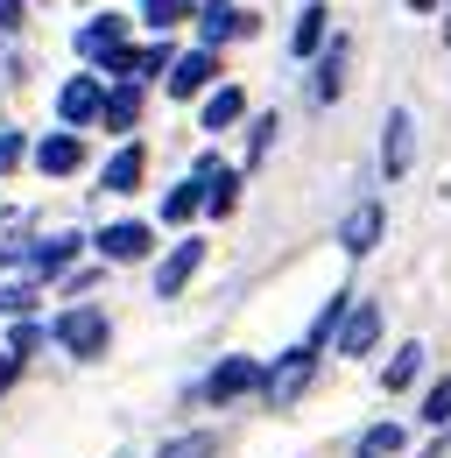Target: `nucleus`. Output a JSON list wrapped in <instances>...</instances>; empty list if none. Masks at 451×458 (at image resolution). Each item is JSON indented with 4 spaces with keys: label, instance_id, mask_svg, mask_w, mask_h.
I'll list each match as a JSON object with an SVG mask.
<instances>
[{
    "label": "nucleus",
    "instance_id": "nucleus-1",
    "mask_svg": "<svg viewBox=\"0 0 451 458\" xmlns=\"http://www.w3.org/2000/svg\"><path fill=\"white\" fill-rule=\"evenodd\" d=\"M56 345H64L71 360H99V352H106V318H99L92 303H85V310H64V318H56Z\"/></svg>",
    "mask_w": 451,
    "mask_h": 458
},
{
    "label": "nucleus",
    "instance_id": "nucleus-2",
    "mask_svg": "<svg viewBox=\"0 0 451 458\" xmlns=\"http://www.w3.org/2000/svg\"><path fill=\"white\" fill-rule=\"evenodd\" d=\"M311 367H318V345H296V352H282V367L268 374V381H261V388H268V402H276V409H289V402L303 395Z\"/></svg>",
    "mask_w": 451,
    "mask_h": 458
},
{
    "label": "nucleus",
    "instance_id": "nucleus-3",
    "mask_svg": "<svg viewBox=\"0 0 451 458\" xmlns=\"http://www.w3.org/2000/svg\"><path fill=\"white\" fill-rule=\"evenodd\" d=\"M56 114L71 120V127L99 120V114H106V99H99V78H71V85H64V99H56Z\"/></svg>",
    "mask_w": 451,
    "mask_h": 458
},
{
    "label": "nucleus",
    "instance_id": "nucleus-4",
    "mask_svg": "<svg viewBox=\"0 0 451 458\" xmlns=\"http://www.w3.org/2000/svg\"><path fill=\"white\" fill-rule=\"evenodd\" d=\"M78 57H99L113 71V57H120V14H99V21L78 29Z\"/></svg>",
    "mask_w": 451,
    "mask_h": 458
},
{
    "label": "nucleus",
    "instance_id": "nucleus-5",
    "mask_svg": "<svg viewBox=\"0 0 451 458\" xmlns=\"http://www.w3.org/2000/svg\"><path fill=\"white\" fill-rule=\"evenodd\" d=\"M99 254H106V261H141V254H149V226H141V219L106 226V233H99Z\"/></svg>",
    "mask_w": 451,
    "mask_h": 458
},
{
    "label": "nucleus",
    "instance_id": "nucleus-6",
    "mask_svg": "<svg viewBox=\"0 0 451 458\" xmlns=\"http://www.w3.org/2000/svg\"><path fill=\"white\" fill-rule=\"evenodd\" d=\"M212 71H219L212 50H191V57L169 64V92H176V99H191V92H205V85H212Z\"/></svg>",
    "mask_w": 451,
    "mask_h": 458
},
{
    "label": "nucleus",
    "instance_id": "nucleus-7",
    "mask_svg": "<svg viewBox=\"0 0 451 458\" xmlns=\"http://www.w3.org/2000/svg\"><path fill=\"white\" fill-rule=\"evenodd\" d=\"M254 381H261V367H254V360H226L219 374L205 381V402H233V395H247Z\"/></svg>",
    "mask_w": 451,
    "mask_h": 458
},
{
    "label": "nucleus",
    "instance_id": "nucleus-8",
    "mask_svg": "<svg viewBox=\"0 0 451 458\" xmlns=\"http://www.w3.org/2000/svg\"><path fill=\"white\" fill-rule=\"evenodd\" d=\"M191 176L205 183V205H212V212H233V191H240V176L226 170L219 156H205V163H198V170H191Z\"/></svg>",
    "mask_w": 451,
    "mask_h": 458
},
{
    "label": "nucleus",
    "instance_id": "nucleus-9",
    "mask_svg": "<svg viewBox=\"0 0 451 458\" xmlns=\"http://www.w3.org/2000/svg\"><path fill=\"white\" fill-rule=\"evenodd\" d=\"M374 339H381V310H374V303H360V310L338 325V352H353V360H360Z\"/></svg>",
    "mask_w": 451,
    "mask_h": 458
},
{
    "label": "nucleus",
    "instance_id": "nucleus-10",
    "mask_svg": "<svg viewBox=\"0 0 451 458\" xmlns=\"http://www.w3.org/2000/svg\"><path fill=\"white\" fill-rule=\"evenodd\" d=\"M240 29H254V21H240V7H226V0H205V7H198V36H205V50L226 43V36H240Z\"/></svg>",
    "mask_w": 451,
    "mask_h": 458
},
{
    "label": "nucleus",
    "instance_id": "nucleus-11",
    "mask_svg": "<svg viewBox=\"0 0 451 458\" xmlns=\"http://www.w3.org/2000/svg\"><path fill=\"white\" fill-rule=\"evenodd\" d=\"M381 240V205H360V212H345V226H338V247L345 254H367Z\"/></svg>",
    "mask_w": 451,
    "mask_h": 458
},
{
    "label": "nucleus",
    "instance_id": "nucleus-12",
    "mask_svg": "<svg viewBox=\"0 0 451 458\" xmlns=\"http://www.w3.org/2000/svg\"><path fill=\"white\" fill-rule=\"evenodd\" d=\"M36 163H43L50 176H71L78 163H85V141H78V134H50V141L36 148Z\"/></svg>",
    "mask_w": 451,
    "mask_h": 458
},
{
    "label": "nucleus",
    "instance_id": "nucleus-13",
    "mask_svg": "<svg viewBox=\"0 0 451 458\" xmlns=\"http://www.w3.org/2000/svg\"><path fill=\"white\" fill-rule=\"evenodd\" d=\"M198 261H205V247H198V240H183V247H176V254L163 261V276H156V289H163V296H176V289H183L191 276H198Z\"/></svg>",
    "mask_w": 451,
    "mask_h": 458
},
{
    "label": "nucleus",
    "instance_id": "nucleus-14",
    "mask_svg": "<svg viewBox=\"0 0 451 458\" xmlns=\"http://www.w3.org/2000/svg\"><path fill=\"white\" fill-rule=\"evenodd\" d=\"M409 134H416V120H409V114H388V141H381V170H388V176L409 170Z\"/></svg>",
    "mask_w": 451,
    "mask_h": 458
},
{
    "label": "nucleus",
    "instance_id": "nucleus-15",
    "mask_svg": "<svg viewBox=\"0 0 451 458\" xmlns=\"http://www.w3.org/2000/svg\"><path fill=\"white\" fill-rule=\"evenodd\" d=\"M99 120H106L113 134H127V127L141 120V85H120V92L106 99V114H99Z\"/></svg>",
    "mask_w": 451,
    "mask_h": 458
},
{
    "label": "nucleus",
    "instance_id": "nucleus-16",
    "mask_svg": "<svg viewBox=\"0 0 451 458\" xmlns=\"http://www.w3.org/2000/svg\"><path fill=\"white\" fill-rule=\"evenodd\" d=\"M99 183H106L113 198H120V191H134V183H141V148H120V156L106 163V176H99Z\"/></svg>",
    "mask_w": 451,
    "mask_h": 458
},
{
    "label": "nucleus",
    "instance_id": "nucleus-17",
    "mask_svg": "<svg viewBox=\"0 0 451 458\" xmlns=\"http://www.w3.org/2000/svg\"><path fill=\"white\" fill-rule=\"evenodd\" d=\"M198 205H205V183H198V176H183V183L163 198V219H191Z\"/></svg>",
    "mask_w": 451,
    "mask_h": 458
},
{
    "label": "nucleus",
    "instance_id": "nucleus-18",
    "mask_svg": "<svg viewBox=\"0 0 451 458\" xmlns=\"http://www.w3.org/2000/svg\"><path fill=\"white\" fill-rule=\"evenodd\" d=\"M325 21H332L325 7H303V14H296V57H311V50L325 43Z\"/></svg>",
    "mask_w": 451,
    "mask_h": 458
},
{
    "label": "nucleus",
    "instance_id": "nucleus-19",
    "mask_svg": "<svg viewBox=\"0 0 451 458\" xmlns=\"http://www.w3.org/2000/svg\"><path fill=\"white\" fill-rule=\"evenodd\" d=\"M240 106H247V99H240L233 85H226V92H212V99H205V127H212V134H219V127H233V120H240Z\"/></svg>",
    "mask_w": 451,
    "mask_h": 458
},
{
    "label": "nucleus",
    "instance_id": "nucleus-20",
    "mask_svg": "<svg viewBox=\"0 0 451 458\" xmlns=\"http://www.w3.org/2000/svg\"><path fill=\"white\" fill-rule=\"evenodd\" d=\"M416 367H423V345H402V352L388 360V374H381V388H409V381H416Z\"/></svg>",
    "mask_w": 451,
    "mask_h": 458
},
{
    "label": "nucleus",
    "instance_id": "nucleus-21",
    "mask_svg": "<svg viewBox=\"0 0 451 458\" xmlns=\"http://www.w3.org/2000/svg\"><path fill=\"white\" fill-rule=\"evenodd\" d=\"M338 78H345V43H332V57L318 64V85H311V92H318V99H338Z\"/></svg>",
    "mask_w": 451,
    "mask_h": 458
},
{
    "label": "nucleus",
    "instance_id": "nucleus-22",
    "mask_svg": "<svg viewBox=\"0 0 451 458\" xmlns=\"http://www.w3.org/2000/svg\"><path fill=\"white\" fill-rule=\"evenodd\" d=\"M388 452H402V430H395V423H374V430L360 437V458H388Z\"/></svg>",
    "mask_w": 451,
    "mask_h": 458
},
{
    "label": "nucleus",
    "instance_id": "nucleus-23",
    "mask_svg": "<svg viewBox=\"0 0 451 458\" xmlns=\"http://www.w3.org/2000/svg\"><path fill=\"white\" fill-rule=\"evenodd\" d=\"M423 423H438V430L451 423V374L438 381V388H430V395H423Z\"/></svg>",
    "mask_w": 451,
    "mask_h": 458
},
{
    "label": "nucleus",
    "instance_id": "nucleus-24",
    "mask_svg": "<svg viewBox=\"0 0 451 458\" xmlns=\"http://www.w3.org/2000/svg\"><path fill=\"white\" fill-rule=\"evenodd\" d=\"M163 458H212V437H205V430H191V437H169Z\"/></svg>",
    "mask_w": 451,
    "mask_h": 458
},
{
    "label": "nucleus",
    "instance_id": "nucleus-25",
    "mask_svg": "<svg viewBox=\"0 0 451 458\" xmlns=\"http://www.w3.org/2000/svg\"><path fill=\"white\" fill-rule=\"evenodd\" d=\"M141 14H149V21H156V29H169V21H176V14H183V0H141Z\"/></svg>",
    "mask_w": 451,
    "mask_h": 458
},
{
    "label": "nucleus",
    "instance_id": "nucleus-26",
    "mask_svg": "<svg viewBox=\"0 0 451 458\" xmlns=\"http://www.w3.org/2000/svg\"><path fill=\"white\" fill-rule=\"evenodd\" d=\"M21 163V134H0V170H14Z\"/></svg>",
    "mask_w": 451,
    "mask_h": 458
},
{
    "label": "nucleus",
    "instance_id": "nucleus-27",
    "mask_svg": "<svg viewBox=\"0 0 451 458\" xmlns=\"http://www.w3.org/2000/svg\"><path fill=\"white\" fill-rule=\"evenodd\" d=\"M21 21V0H0V29H14Z\"/></svg>",
    "mask_w": 451,
    "mask_h": 458
},
{
    "label": "nucleus",
    "instance_id": "nucleus-28",
    "mask_svg": "<svg viewBox=\"0 0 451 458\" xmlns=\"http://www.w3.org/2000/svg\"><path fill=\"white\" fill-rule=\"evenodd\" d=\"M409 7H416V14H423V7H438V0H409Z\"/></svg>",
    "mask_w": 451,
    "mask_h": 458
},
{
    "label": "nucleus",
    "instance_id": "nucleus-29",
    "mask_svg": "<svg viewBox=\"0 0 451 458\" xmlns=\"http://www.w3.org/2000/svg\"><path fill=\"white\" fill-rule=\"evenodd\" d=\"M445 43H451V14H445Z\"/></svg>",
    "mask_w": 451,
    "mask_h": 458
}]
</instances>
